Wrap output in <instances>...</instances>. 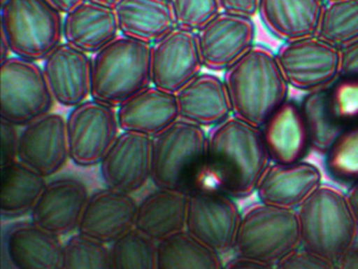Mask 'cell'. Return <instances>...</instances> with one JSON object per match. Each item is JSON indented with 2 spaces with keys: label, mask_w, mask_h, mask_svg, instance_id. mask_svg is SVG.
Listing matches in <instances>:
<instances>
[{
  "label": "cell",
  "mask_w": 358,
  "mask_h": 269,
  "mask_svg": "<svg viewBox=\"0 0 358 269\" xmlns=\"http://www.w3.org/2000/svg\"><path fill=\"white\" fill-rule=\"evenodd\" d=\"M339 77L358 78V39L339 48Z\"/></svg>",
  "instance_id": "cell-39"
},
{
  "label": "cell",
  "mask_w": 358,
  "mask_h": 269,
  "mask_svg": "<svg viewBox=\"0 0 358 269\" xmlns=\"http://www.w3.org/2000/svg\"><path fill=\"white\" fill-rule=\"evenodd\" d=\"M1 167V216L15 219L30 214L47 187L45 177L18 160Z\"/></svg>",
  "instance_id": "cell-28"
},
{
  "label": "cell",
  "mask_w": 358,
  "mask_h": 269,
  "mask_svg": "<svg viewBox=\"0 0 358 269\" xmlns=\"http://www.w3.org/2000/svg\"><path fill=\"white\" fill-rule=\"evenodd\" d=\"M255 34L251 17L220 12L196 32L203 67L225 71L255 46Z\"/></svg>",
  "instance_id": "cell-13"
},
{
  "label": "cell",
  "mask_w": 358,
  "mask_h": 269,
  "mask_svg": "<svg viewBox=\"0 0 358 269\" xmlns=\"http://www.w3.org/2000/svg\"><path fill=\"white\" fill-rule=\"evenodd\" d=\"M113 269H157L158 243L131 229L110 245Z\"/></svg>",
  "instance_id": "cell-32"
},
{
  "label": "cell",
  "mask_w": 358,
  "mask_h": 269,
  "mask_svg": "<svg viewBox=\"0 0 358 269\" xmlns=\"http://www.w3.org/2000/svg\"><path fill=\"white\" fill-rule=\"evenodd\" d=\"M120 36L114 8L85 0L64 17V39L87 54H96Z\"/></svg>",
  "instance_id": "cell-23"
},
{
  "label": "cell",
  "mask_w": 358,
  "mask_h": 269,
  "mask_svg": "<svg viewBox=\"0 0 358 269\" xmlns=\"http://www.w3.org/2000/svg\"><path fill=\"white\" fill-rule=\"evenodd\" d=\"M232 116L263 127L288 98L289 84L275 54L255 46L224 71Z\"/></svg>",
  "instance_id": "cell-2"
},
{
  "label": "cell",
  "mask_w": 358,
  "mask_h": 269,
  "mask_svg": "<svg viewBox=\"0 0 358 269\" xmlns=\"http://www.w3.org/2000/svg\"><path fill=\"white\" fill-rule=\"evenodd\" d=\"M122 132L156 137L180 119L177 96L150 84L117 107Z\"/></svg>",
  "instance_id": "cell-22"
},
{
  "label": "cell",
  "mask_w": 358,
  "mask_h": 269,
  "mask_svg": "<svg viewBox=\"0 0 358 269\" xmlns=\"http://www.w3.org/2000/svg\"><path fill=\"white\" fill-rule=\"evenodd\" d=\"M299 247L296 210L259 203L242 214L234 242L236 256L275 266Z\"/></svg>",
  "instance_id": "cell-6"
},
{
  "label": "cell",
  "mask_w": 358,
  "mask_h": 269,
  "mask_svg": "<svg viewBox=\"0 0 358 269\" xmlns=\"http://www.w3.org/2000/svg\"><path fill=\"white\" fill-rule=\"evenodd\" d=\"M310 147L317 153H328L343 130L331 116L327 98V88L309 92L301 104Z\"/></svg>",
  "instance_id": "cell-30"
},
{
  "label": "cell",
  "mask_w": 358,
  "mask_h": 269,
  "mask_svg": "<svg viewBox=\"0 0 358 269\" xmlns=\"http://www.w3.org/2000/svg\"><path fill=\"white\" fill-rule=\"evenodd\" d=\"M114 10L120 35L150 46L177 27L169 0H120Z\"/></svg>",
  "instance_id": "cell-27"
},
{
  "label": "cell",
  "mask_w": 358,
  "mask_h": 269,
  "mask_svg": "<svg viewBox=\"0 0 358 269\" xmlns=\"http://www.w3.org/2000/svg\"><path fill=\"white\" fill-rule=\"evenodd\" d=\"M324 1H332V0H324Z\"/></svg>",
  "instance_id": "cell-48"
},
{
  "label": "cell",
  "mask_w": 358,
  "mask_h": 269,
  "mask_svg": "<svg viewBox=\"0 0 358 269\" xmlns=\"http://www.w3.org/2000/svg\"><path fill=\"white\" fill-rule=\"evenodd\" d=\"M43 74L55 102L77 106L89 100L92 90V58L87 53L62 42L43 60Z\"/></svg>",
  "instance_id": "cell-18"
},
{
  "label": "cell",
  "mask_w": 358,
  "mask_h": 269,
  "mask_svg": "<svg viewBox=\"0 0 358 269\" xmlns=\"http://www.w3.org/2000/svg\"><path fill=\"white\" fill-rule=\"evenodd\" d=\"M274 269H337V265L299 247L278 263Z\"/></svg>",
  "instance_id": "cell-37"
},
{
  "label": "cell",
  "mask_w": 358,
  "mask_h": 269,
  "mask_svg": "<svg viewBox=\"0 0 358 269\" xmlns=\"http://www.w3.org/2000/svg\"><path fill=\"white\" fill-rule=\"evenodd\" d=\"M20 134L17 126L1 120V142H3L1 166L17 161Z\"/></svg>",
  "instance_id": "cell-38"
},
{
  "label": "cell",
  "mask_w": 358,
  "mask_h": 269,
  "mask_svg": "<svg viewBox=\"0 0 358 269\" xmlns=\"http://www.w3.org/2000/svg\"><path fill=\"white\" fill-rule=\"evenodd\" d=\"M222 12L251 17L257 14L259 0H217Z\"/></svg>",
  "instance_id": "cell-40"
},
{
  "label": "cell",
  "mask_w": 358,
  "mask_h": 269,
  "mask_svg": "<svg viewBox=\"0 0 358 269\" xmlns=\"http://www.w3.org/2000/svg\"><path fill=\"white\" fill-rule=\"evenodd\" d=\"M3 250L13 269H60L64 244L32 221H20L6 228Z\"/></svg>",
  "instance_id": "cell-20"
},
{
  "label": "cell",
  "mask_w": 358,
  "mask_h": 269,
  "mask_svg": "<svg viewBox=\"0 0 358 269\" xmlns=\"http://www.w3.org/2000/svg\"><path fill=\"white\" fill-rule=\"evenodd\" d=\"M224 269H274V266L236 256V258L230 260L227 264L224 265Z\"/></svg>",
  "instance_id": "cell-41"
},
{
  "label": "cell",
  "mask_w": 358,
  "mask_h": 269,
  "mask_svg": "<svg viewBox=\"0 0 358 269\" xmlns=\"http://www.w3.org/2000/svg\"><path fill=\"white\" fill-rule=\"evenodd\" d=\"M150 59V44L118 36L92 58V99L120 106L152 84Z\"/></svg>",
  "instance_id": "cell-5"
},
{
  "label": "cell",
  "mask_w": 358,
  "mask_h": 269,
  "mask_svg": "<svg viewBox=\"0 0 358 269\" xmlns=\"http://www.w3.org/2000/svg\"><path fill=\"white\" fill-rule=\"evenodd\" d=\"M270 161L262 128L231 116L208 132L199 188L215 189L234 199L249 197Z\"/></svg>",
  "instance_id": "cell-1"
},
{
  "label": "cell",
  "mask_w": 358,
  "mask_h": 269,
  "mask_svg": "<svg viewBox=\"0 0 358 269\" xmlns=\"http://www.w3.org/2000/svg\"><path fill=\"white\" fill-rule=\"evenodd\" d=\"M58 11L62 14H68L71 11L74 10L79 4H83L85 0H49Z\"/></svg>",
  "instance_id": "cell-43"
},
{
  "label": "cell",
  "mask_w": 358,
  "mask_h": 269,
  "mask_svg": "<svg viewBox=\"0 0 358 269\" xmlns=\"http://www.w3.org/2000/svg\"><path fill=\"white\" fill-rule=\"evenodd\" d=\"M336 265L337 269H358V243L352 246Z\"/></svg>",
  "instance_id": "cell-42"
},
{
  "label": "cell",
  "mask_w": 358,
  "mask_h": 269,
  "mask_svg": "<svg viewBox=\"0 0 358 269\" xmlns=\"http://www.w3.org/2000/svg\"><path fill=\"white\" fill-rule=\"evenodd\" d=\"M322 181L320 168L310 162L272 163L255 193L261 203L295 210L322 185Z\"/></svg>",
  "instance_id": "cell-19"
},
{
  "label": "cell",
  "mask_w": 358,
  "mask_h": 269,
  "mask_svg": "<svg viewBox=\"0 0 358 269\" xmlns=\"http://www.w3.org/2000/svg\"><path fill=\"white\" fill-rule=\"evenodd\" d=\"M92 2H96V4H103V6H110L114 8L120 0H90Z\"/></svg>",
  "instance_id": "cell-46"
},
{
  "label": "cell",
  "mask_w": 358,
  "mask_h": 269,
  "mask_svg": "<svg viewBox=\"0 0 358 269\" xmlns=\"http://www.w3.org/2000/svg\"><path fill=\"white\" fill-rule=\"evenodd\" d=\"M296 212L303 249L337 264L357 243V219L338 189L320 185Z\"/></svg>",
  "instance_id": "cell-3"
},
{
  "label": "cell",
  "mask_w": 358,
  "mask_h": 269,
  "mask_svg": "<svg viewBox=\"0 0 358 269\" xmlns=\"http://www.w3.org/2000/svg\"><path fill=\"white\" fill-rule=\"evenodd\" d=\"M157 269H224L221 254L184 230L158 243Z\"/></svg>",
  "instance_id": "cell-29"
},
{
  "label": "cell",
  "mask_w": 358,
  "mask_h": 269,
  "mask_svg": "<svg viewBox=\"0 0 358 269\" xmlns=\"http://www.w3.org/2000/svg\"><path fill=\"white\" fill-rule=\"evenodd\" d=\"M1 120L26 126L51 113L54 100L36 61L10 56L1 61Z\"/></svg>",
  "instance_id": "cell-8"
},
{
  "label": "cell",
  "mask_w": 358,
  "mask_h": 269,
  "mask_svg": "<svg viewBox=\"0 0 358 269\" xmlns=\"http://www.w3.org/2000/svg\"><path fill=\"white\" fill-rule=\"evenodd\" d=\"M242 214L234 198L215 189L188 193L185 230L219 254L234 250Z\"/></svg>",
  "instance_id": "cell-10"
},
{
  "label": "cell",
  "mask_w": 358,
  "mask_h": 269,
  "mask_svg": "<svg viewBox=\"0 0 358 269\" xmlns=\"http://www.w3.org/2000/svg\"><path fill=\"white\" fill-rule=\"evenodd\" d=\"M6 0H1V4H3V2H5Z\"/></svg>",
  "instance_id": "cell-47"
},
{
  "label": "cell",
  "mask_w": 358,
  "mask_h": 269,
  "mask_svg": "<svg viewBox=\"0 0 358 269\" xmlns=\"http://www.w3.org/2000/svg\"><path fill=\"white\" fill-rule=\"evenodd\" d=\"M176 25L180 29L198 32L222 12L217 0H169Z\"/></svg>",
  "instance_id": "cell-36"
},
{
  "label": "cell",
  "mask_w": 358,
  "mask_h": 269,
  "mask_svg": "<svg viewBox=\"0 0 358 269\" xmlns=\"http://www.w3.org/2000/svg\"><path fill=\"white\" fill-rule=\"evenodd\" d=\"M1 34L14 56L45 60L64 39V17L49 0H6Z\"/></svg>",
  "instance_id": "cell-7"
},
{
  "label": "cell",
  "mask_w": 358,
  "mask_h": 269,
  "mask_svg": "<svg viewBox=\"0 0 358 269\" xmlns=\"http://www.w3.org/2000/svg\"><path fill=\"white\" fill-rule=\"evenodd\" d=\"M99 165L106 187L131 195L137 193L152 179V137L120 132Z\"/></svg>",
  "instance_id": "cell-15"
},
{
  "label": "cell",
  "mask_w": 358,
  "mask_h": 269,
  "mask_svg": "<svg viewBox=\"0 0 358 269\" xmlns=\"http://www.w3.org/2000/svg\"><path fill=\"white\" fill-rule=\"evenodd\" d=\"M326 166L337 180L352 184L358 181V121L349 126L329 149Z\"/></svg>",
  "instance_id": "cell-34"
},
{
  "label": "cell",
  "mask_w": 358,
  "mask_h": 269,
  "mask_svg": "<svg viewBox=\"0 0 358 269\" xmlns=\"http://www.w3.org/2000/svg\"><path fill=\"white\" fill-rule=\"evenodd\" d=\"M348 200H349L350 206L355 214L358 221V181L352 184L349 193H347Z\"/></svg>",
  "instance_id": "cell-44"
},
{
  "label": "cell",
  "mask_w": 358,
  "mask_h": 269,
  "mask_svg": "<svg viewBox=\"0 0 358 269\" xmlns=\"http://www.w3.org/2000/svg\"><path fill=\"white\" fill-rule=\"evenodd\" d=\"M208 134L204 127L178 119L152 138V182L157 188L190 193L200 187Z\"/></svg>",
  "instance_id": "cell-4"
},
{
  "label": "cell",
  "mask_w": 358,
  "mask_h": 269,
  "mask_svg": "<svg viewBox=\"0 0 358 269\" xmlns=\"http://www.w3.org/2000/svg\"><path fill=\"white\" fill-rule=\"evenodd\" d=\"M327 95L331 116L345 132L358 121V78L339 77L327 88Z\"/></svg>",
  "instance_id": "cell-35"
},
{
  "label": "cell",
  "mask_w": 358,
  "mask_h": 269,
  "mask_svg": "<svg viewBox=\"0 0 358 269\" xmlns=\"http://www.w3.org/2000/svg\"><path fill=\"white\" fill-rule=\"evenodd\" d=\"M324 0H259L264 27L284 42L316 35Z\"/></svg>",
  "instance_id": "cell-24"
},
{
  "label": "cell",
  "mask_w": 358,
  "mask_h": 269,
  "mask_svg": "<svg viewBox=\"0 0 358 269\" xmlns=\"http://www.w3.org/2000/svg\"><path fill=\"white\" fill-rule=\"evenodd\" d=\"M316 36L337 48L358 39V0L326 1Z\"/></svg>",
  "instance_id": "cell-31"
},
{
  "label": "cell",
  "mask_w": 358,
  "mask_h": 269,
  "mask_svg": "<svg viewBox=\"0 0 358 269\" xmlns=\"http://www.w3.org/2000/svg\"><path fill=\"white\" fill-rule=\"evenodd\" d=\"M17 160L45 178L58 174L70 160L66 118L49 113L24 126Z\"/></svg>",
  "instance_id": "cell-14"
},
{
  "label": "cell",
  "mask_w": 358,
  "mask_h": 269,
  "mask_svg": "<svg viewBox=\"0 0 358 269\" xmlns=\"http://www.w3.org/2000/svg\"><path fill=\"white\" fill-rule=\"evenodd\" d=\"M117 109L99 101H85L66 117L70 160L80 167L101 163L120 134Z\"/></svg>",
  "instance_id": "cell-9"
},
{
  "label": "cell",
  "mask_w": 358,
  "mask_h": 269,
  "mask_svg": "<svg viewBox=\"0 0 358 269\" xmlns=\"http://www.w3.org/2000/svg\"><path fill=\"white\" fill-rule=\"evenodd\" d=\"M90 195L87 185L77 178H59L48 183L31 212V221L62 237L78 230Z\"/></svg>",
  "instance_id": "cell-16"
},
{
  "label": "cell",
  "mask_w": 358,
  "mask_h": 269,
  "mask_svg": "<svg viewBox=\"0 0 358 269\" xmlns=\"http://www.w3.org/2000/svg\"><path fill=\"white\" fill-rule=\"evenodd\" d=\"M152 85L179 92L202 73L203 63L196 32L176 27L150 46Z\"/></svg>",
  "instance_id": "cell-12"
},
{
  "label": "cell",
  "mask_w": 358,
  "mask_h": 269,
  "mask_svg": "<svg viewBox=\"0 0 358 269\" xmlns=\"http://www.w3.org/2000/svg\"><path fill=\"white\" fill-rule=\"evenodd\" d=\"M138 204L131 193L108 187L98 189L90 195L77 233L114 243L135 228Z\"/></svg>",
  "instance_id": "cell-17"
},
{
  "label": "cell",
  "mask_w": 358,
  "mask_h": 269,
  "mask_svg": "<svg viewBox=\"0 0 358 269\" xmlns=\"http://www.w3.org/2000/svg\"><path fill=\"white\" fill-rule=\"evenodd\" d=\"M60 269H113L108 244L75 233L64 244Z\"/></svg>",
  "instance_id": "cell-33"
},
{
  "label": "cell",
  "mask_w": 358,
  "mask_h": 269,
  "mask_svg": "<svg viewBox=\"0 0 358 269\" xmlns=\"http://www.w3.org/2000/svg\"><path fill=\"white\" fill-rule=\"evenodd\" d=\"M176 96L180 118L202 127H215L232 116L225 82L215 74L201 73Z\"/></svg>",
  "instance_id": "cell-21"
},
{
  "label": "cell",
  "mask_w": 358,
  "mask_h": 269,
  "mask_svg": "<svg viewBox=\"0 0 358 269\" xmlns=\"http://www.w3.org/2000/svg\"><path fill=\"white\" fill-rule=\"evenodd\" d=\"M188 193L156 188L138 204L135 228L157 243L186 228Z\"/></svg>",
  "instance_id": "cell-25"
},
{
  "label": "cell",
  "mask_w": 358,
  "mask_h": 269,
  "mask_svg": "<svg viewBox=\"0 0 358 269\" xmlns=\"http://www.w3.org/2000/svg\"><path fill=\"white\" fill-rule=\"evenodd\" d=\"M275 57L289 85L296 90H322L339 78V48L316 35L285 42Z\"/></svg>",
  "instance_id": "cell-11"
},
{
  "label": "cell",
  "mask_w": 358,
  "mask_h": 269,
  "mask_svg": "<svg viewBox=\"0 0 358 269\" xmlns=\"http://www.w3.org/2000/svg\"><path fill=\"white\" fill-rule=\"evenodd\" d=\"M0 50H1V61L9 58L10 54H11V50H10L7 38L5 37L3 34H1V46H0Z\"/></svg>",
  "instance_id": "cell-45"
},
{
  "label": "cell",
  "mask_w": 358,
  "mask_h": 269,
  "mask_svg": "<svg viewBox=\"0 0 358 269\" xmlns=\"http://www.w3.org/2000/svg\"><path fill=\"white\" fill-rule=\"evenodd\" d=\"M270 159L273 163L301 161L310 147L301 106L287 100L262 127Z\"/></svg>",
  "instance_id": "cell-26"
}]
</instances>
